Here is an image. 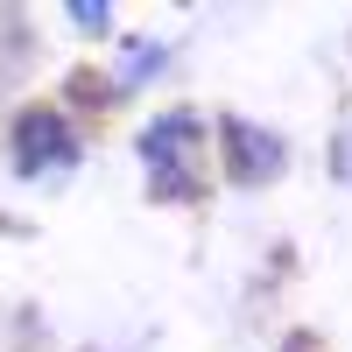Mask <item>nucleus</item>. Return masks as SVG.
Here are the masks:
<instances>
[{"label":"nucleus","mask_w":352,"mask_h":352,"mask_svg":"<svg viewBox=\"0 0 352 352\" xmlns=\"http://www.w3.org/2000/svg\"><path fill=\"white\" fill-rule=\"evenodd\" d=\"M78 155V141H71V127L56 120V113H21V127H14V162L36 176V169H56V162H71Z\"/></svg>","instance_id":"1"}]
</instances>
